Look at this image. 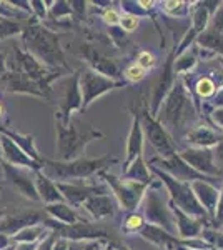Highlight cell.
<instances>
[{"label": "cell", "instance_id": "cell-13", "mask_svg": "<svg viewBox=\"0 0 223 250\" xmlns=\"http://www.w3.org/2000/svg\"><path fill=\"white\" fill-rule=\"evenodd\" d=\"M82 92H80L79 85V74H75L74 77L68 80L67 88H65V95L62 99L60 104V112L55 114V119L60 124L67 125L72 119V112L74 110H82Z\"/></svg>", "mask_w": 223, "mask_h": 250}, {"label": "cell", "instance_id": "cell-3", "mask_svg": "<svg viewBox=\"0 0 223 250\" xmlns=\"http://www.w3.org/2000/svg\"><path fill=\"white\" fill-rule=\"evenodd\" d=\"M23 43L32 57L50 67H65V55L59 43V35L42 25H28L22 30Z\"/></svg>", "mask_w": 223, "mask_h": 250}, {"label": "cell", "instance_id": "cell-37", "mask_svg": "<svg viewBox=\"0 0 223 250\" xmlns=\"http://www.w3.org/2000/svg\"><path fill=\"white\" fill-rule=\"evenodd\" d=\"M125 75H127V79L132 80V82H140V80L145 77V70L135 63V65L128 67L127 70H125Z\"/></svg>", "mask_w": 223, "mask_h": 250}, {"label": "cell", "instance_id": "cell-26", "mask_svg": "<svg viewBox=\"0 0 223 250\" xmlns=\"http://www.w3.org/2000/svg\"><path fill=\"white\" fill-rule=\"evenodd\" d=\"M37 220H40V215L35 212H27L15 217H7V219L0 220V232L7 233V235H14V233H19L23 229L34 225Z\"/></svg>", "mask_w": 223, "mask_h": 250}, {"label": "cell", "instance_id": "cell-51", "mask_svg": "<svg viewBox=\"0 0 223 250\" xmlns=\"http://www.w3.org/2000/svg\"><path fill=\"white\" fill-rule=\"evenodd\" d=\"M0 162H2V148H0Z\"/></svg>", "mask_w": 223, "mask_h": 250}, {"label": "cell", "instance_id": "cell-42", "mask_svg": "<svg viewBox=\"0 0 223 250\" xmlns=\"http://www.w3.org/2000/svg\"><path fill=\"white\" fill-rule=\"evenodd\" d=\"M54 240H55V233H50V235H48L35 250H52V247H54Z\"/></svg>", "mask_w": 223, "mask_h": 250}, {"label": "cell", "instance_id": "cell-18", "mask_svg": "<svg viewBox=\"0 0 223 250\" xmlns=\"http://www.w3.org/2000/svg\"><path fill=\"white\" fill-rule=\"evenodd\" d=\"M190 187H192L193 193H195L198 204L205 208L206 215H208L210 219H213L220 192H218L212 184L206 182V180H195V182H190Z\"/></svg>", "mask_w": 223, "mask_h": 250}, {"label": "cell", "instance_id": "cell-52", "mask_svg": "<svg viewBox=\"0 0 223 250\" xmlns=\"http://www.w3.org/2000/svg\"><path fill=\"white\" fill-rule=\"evenodd\" d=\"M182 250H186V249H182Z\"/></svg>", "mask_w": 223, "mask_h": 250}, {"label": "cell", "instance_id": "cell-30", "mask_svg": "<svg viewBox=\"0 0 223 250\" xmlns=\"http://www.w3.org/2000/svg\"><path fill=\"white\" fill-rule=\"evenodd\" d=\"M43 235V229L39 225H30V227L23 229L19 233H15V240L22 242V244H34L35 240Z\"/></svg>", "mask_w": 223, "mask_h": 250}, {"label": "cell", "instance_id": "cell-12", "mask_svg": "<svg viewBox=\"0 0 223 250\" xmlns=\"http://www.w3.org/2000/svg\"><path fill=\"white\" fill-rule=\"evenodd\" d=\"M185 164H188L195 172L202 173V175H218L220 168L217 167L213 159V152L208 148H186L182 154H178Z\"/></svg>", "mask_w": 223, "mask_h": 250}, {"label": "cell", "instance_id": "cell-17", "mask_svg": "<svg viewBox=\"0 0 223 250\" xmlns=\"http://www.w3.org/2000/svg\"><path fill=\"white\" fill-rule=\"evenodd\" d=\"M173 59H175V52H172L170 57L167 59V63H165V67H163V74H162V77L155 87V92H153V99H152L153 115H157L162 102L165 100V97L168 95V92L172 90L173 83H175V77H173Z\"/></svg>", "mask_w": 223, "mask_h": 250}, {"label": "cell", "instance_id": "cell-8", "mask_svg": "<svg viewBox=\"0 0 223 250\" xmlns=\"http://www.w3.org/2000/svg\"><path fill=\"white\" fill-rule=\"evenodd\" d=\"M100 177L105 179L108 182V185L112 187L115 197L119 199V202L123 205L127 210H135L137 205L140 204L142 197H143L145 190H147L148 185L139 184V182H132L127 179H117L113 175H108L105 172H100Z\"/></svg>", "mask_w": 223, "mask_h": 250}, {"label": "cell", "instance_id": "cell-7", "mask_svg": "<svg viewBox=\"0 0 223 250\" xmlns=\"http://www.w3.org/2000/svg\"><path fill=\"white\" fill-rule=\"evenodd\" d=\"M139 119H142L140 120L142 132L147 135L148 142L152 144V147L155 148L158 154L163 157V159H167V157L177 154V145L173 144L170 134L165 130L163 127H162L160 124L157 122L155 119H153L152 115L148 114L147 110L142 112Z\"/></svg>", "mask_w": 223, "mask_h": 250}, {"label": "cell", "instance_id": "cell-50", "mask_svg": "<svg viewBox=\"0 0 223 250\" xmlns=\"http://www.w3.org/2000/svg\"><path fill=\"white\" fill-rule=\"evenodd\" d=\"M3 115V108H2V105H0V117Z\"/></svg>", "mask_w": 223, "mask_h": 250}, {"label": "cell", "instance_id": "cell-44", "mask_svg": "<svg viewBox=\"0 0 223 250\" xmlns=\"http://www.w3.org/2000/svg\"><path fill=\"white\" fill-rule=\"evenodd\" d=\"M212 119H213V122L217 124V125H220V128H223V107L220 108H217V110L212 114Z\"/></svg>", "mask_w": 223, "mask_h": 250}, {"label": "cell", "instance_id": "cell-9", "mask_svg": "<svg viewBox=\"0 0 223 250\" xmlns=\"http://www.w3.org/2000/svg\"><path fill=\"white\" fill-rule=\"evenodd\" d=\"M79 85L80 92H82V107L85 108L87 105H90L97 97L113 90L120 83L113 82L108 77H103V75L97 74V72L88 68V70H82L79 74Z\"/></svg>", "mask_w": 223, "mask_h": 250}, {"label": "cell", "instance_id": "cell-41", "mask_svg": "<svg viewBox=\"0 0 223 250\" xmlns=\"http://www.w3.org/2000/svg\"><path fill=\"white\" fill-rule=\"evenodd\" d=\"M103 20L107 23H117V22H120V15H119V12L117 10H113V9H108V10H105V14H103Z\"/></svg>", "mask_w": 223, "mask_h": 250}, {"label": "cell", "instance_id": "cell-32", "mask_svg": "<svg viewBox=\"0 0 223 250\" xmlns=\"http://www.w3.org/2000/svg\"><path fill=\"white\" fill-rule=\"evenodd\" d=\"M22 32V27L17 22H12L9 19H0V39H7L12 35H17Z\"/></svg>", "mask_w": 223, "mask_h": 250}, {"label": "cell", "instance_id": "cell-48", "mask_svg": "<svg viewBox=\"0 0 223 250\" xmlns=\"http://www.w3.org/2000/svg\"><path fill=\"white\" fill-rule=\"evenodd\" d=\"M15 250H35V245L34 244H20Z\"/></svg>", "mask_w": 223, "mask_h": 250}, {"label": "cell", "instance_id": "cell-5", "mask_svg": "<svg viewBox=\"0 0 223 250\" xmlns=\"http://www.w3.org/2000/svg\"><path fill=\"white\" fill-rule=\"evenodd\" d=\"M153 172L160 177L162 182L167 185L170 197H172V200L177 204V208H180L182 212L188 213V215L195 217V219H200V220L208 217L205 208L198 204L195 193H193L192 187H190V182H180V180L173 179V177L167 175L165 172H162L160 168H153Z\"/></svg>", "mask_w": 223, "mask_h": 250}, {"label": "cell", "instance_id": "cell-35", "mask_svg": "<svg viewBox=\"0 0 223 250\" xmlns=\"http://www.w3.org/2000/svg\"><path fill=\"white\" fill-rule=\"evenodd\" d=\"M197 92H198V94H200L202 97L212 95L213 92H215V83H213L208 77L200 79V80H198V83H197Z\"/></svg>", "mask_w": 223, "mask_h": 250}, {"label": "cell", "instance_id": "cell-39", "mask_svg": "<svg viewBox=\"0 0 223 250\" xmlns=\"http://www.w3.org/2000/svg\"><path fill=\"white\" fill-rule=\"evenodd\" d=\"M137 65L142 67L143 70H147V68H152L155 65V60H153L152 55L148 54V52H142L139 55V62H137Z\"/></svg>", "mask_w": 223, "mask_h": 250}, {"label": "cell", "instance_id": "cell-33", "mask_svg": "<svg viewBox=\"0 0 223 250\" xmlns=\"http://www.w3.org/2000/svg\"><path fill=\"white\" fill-rule=\"evenodd\" d=\"M197 63V59L193 54H190V52H186L183 54L182 57H178V60L175 62V65H173V72H177V74H180V72H188L190 68Z\"/></svg>", "mask_w": 223, "mask_h": 250}, {"label": "cell", "instance_id": "cell-10", "mask_svg": "<svg viewBox=\"0 0 223 250\" xmlns=\"http://www.w3.org/2000/svg\"><path fill=\"white\" fill-rule=\"evenodd\" d=\"M50 227L55 229V237L60 235L65 240H85V239H103V237H108L107 229L102 227V225H92L88 222H79V224L74 225H57L52 220L47 222Z\"/></svg>", "mask_w": 223, "mask_h": 250}, {"label": "cell", "instance_id": "cell-46", "mask_svg": "<svg viewBox=\"0 0 223 250\" xmlns=\"http://www.w3.org/2000/svg\"><path fill=\"white\" fill-rule=\"evenodd\" d=\"M215 105H217L218 108L223 107V90L220 92V94L215 95Z\"/></svg>", "mask_w": 223, "mask_h": 250}, {"label": "cell", "instance_id": "cell-47", "mask_svg": "<svg viewBox=\"0 0 223 250\" xmlns=\"http://www.w3.org/2000/svg\"><path fill=\"white\" fill-rule=\"evenodd\" d=\"M3 68H5V55L0 54V79H2L3 74H5V72H3Z\"/></svg>", "mask_w": 223, "mask_h": 250}, {"label": "cell", "instance_id": "cell-14", "mask_svg": "<svg viewBox=\"0 0 223 250\" xmlns=\"http://www.w3.org/2000/svg\"><path fill=\"white\" fill-rule=\"evenodd\" d=\"M3 170H5L7 179L10 180V184L14 185L22 195H25L27 199H30V200L39 202L40 197L37 193V188H35V180L30 172L23 170V168H20V167H14V165H9V164H3Z\"/></svg>", "mask_w": 223, "mask_h": 250}, {"label": "cell", "instance_id": "cell-11", "mask_svg": "<svg viewBox=\"0 0 223 250\" xmlns=\"http://www.w3.org/2000/svg\"><path fill=\"white\" fill-rule=\"evenodd\" d=\"M153 162L160 165L162 172H165L167 175L173 177V179L180 180V182H195V180H206V182H208V177L195 172L177 154L170 155V157H167V159H155Z\"/></svg>", "mask_w": 223, "mask_h": 250}, {"label": "cell", "instance_id": "cell-19", "mask_svg": "<svg viewBox=\"0 0 223 250\" xmlns=\"http://www.w3.org/2000/svg\"><path fill=\"white\" fill-rule=\"evenodd\" d=\"M60 193L63 195L65 200H70V204L74 205H82L85 200H88L93 195H100V193H107L103 188L99 187H88V185H75V184H55Z\"/></svg>", "mask_w": 223, "mask_h": 250}, {"label": "cell", "instance_id": "cell-24", "mask_svg": "<svg viewBox=\"0 0 223 250\" xmlns=\"http://www.w3.org/2000/svg\"><path fill=\"white\" fill-rule=\"evenodd\" d=\"M143 150V132H142V125L139 115L133 117L132 122V130L128 134V142H127V157H125V168L130 165L137 157L142 155ZM123 168V170H125Z\"/></svg>", "mask_w": 223, "mask_h": 250}, {"label": "cell", "instance_id": "cell-20", "mask_svg": "<svg viewBox=\"0 0 223 250\" xmlns=\"http://www.w3.org/2000/svg\"><path fill=\"white\" fill-rule=\"evenodd\" d=\"M140 235L143 239H147L150 244L157 245L158 249H177V247H183V242H180L177 237L170 235L168 232H165L163 229L155 227V225H143L140 229Z\"/></svg>", "mask_w": 223, "mask_h": 250}, {"label": "cell", "instance_id": "cell-15", "mask_svg": "<svg viewBox=\"0 0 223 250\" xmlns=\"http://www.w3.org/2000/svg\"><path fill=\"white\" fill-rule=\"evenodd\" d=\"M0 148H2L3 159L7 160L5 164L14 165V167H20V168L25 167V168H35V170L40 168V164L32 160L14 140H10L9 137L3 134L0 135Z\"/></svg>", "mask_w": 223, "mask_h": 250}, {"label": "cell", "instance_id": "cell-31", "mask_svg": "<svg viewBox=\"0 0 223 250\" xmlns=\"http://www.w3.org/2000/svg\"><path fill=\"white\" fill-rule=\"evenodd\" d=\"M208 19H210L208 10L205 9L203 3H200V5L197 7V10H195V15H193V27H192V30L195 32V34H200V32H203L206 29V25H208Z\"/></svg>", "mask_w": 223, "mask_h": 250}, {"label": "cell", "instance_id": "cell-29", "mask_svg": "<svg viewBox=\"0 0 223 250\" xmlns=\"http://www.w3.org/2000/svg\"><path fill=\"white\" fill-rule=\"evenodd\" d=\"M197 42L205 48H212V50L218 52L223 55V35L218 30H208L205 34H200L197 39Z\"/></svg>", "mask_w": 223, "mask_h": 250}, {"label": "cell", "instance_id": "cell-45", "mask_svg": "<svg viewBox=\"0 0 223 250\" xmlns=\"http://www.w3.org/2000/svg\"><path fill=\"white\" fill-rule=\"evenodd\" d=\"M52 250H68V244L65 239H60L57 240L54 244V247H52Z\"/></svg>", "mask_w": 223, "mask_h": 250}, {"label": "cell", "instance_id": "cell-40", "mask_svg": "<svg viewBox=\"0 0 223 250\" xmlns=\"http://www.w3.org/2000/svg\"><path fill=\"white\" fill-rule=\"evenodd\" d=\"M120 23H122V29L123 30L132 32L137 29V25H139V19L133 17V15H125L123 19H120Z\"/></svg>", "mask_w": 223, "mask_h": 250}, {"label": "cell", "instance_id": "cell-43", "mask_svg": "<svg viewBox=\"0 0 223 250\" xmlns=\"http://www.w3.org/2000/svg\"><path fill=\"white\" fill-rule=\"evenodd\" d=\"M213 159H217V162L223 167V140L218 145H215V152H213Z\"/></svg>", "mask_w": 223, "mask_h": 250}, {"label": "cell", "instance_id": "cell-21", "mask_svg": "<svg viewBox=\"0 0 223 250\" xmlns=\"http://www.w3.org/2000/svg\"><path fill=\"white\" fill-rule=\"evenodd\" d=\"M173 217H175L177 222V235L183 237V239L193 240L195 237H198L203 230V224H202L200 219H195V217L188 215V213L182 212L180 208H172Z\"/></svg>", "mask_w": 223, "mask_h": 250}, {"label": "cell", "instance_id": "cell-16", "mask_svg": "<svg viewBox=\"0 0 223 250\" xmlns=\"http://www.w3.org/2000/svg\"><path fill=\"white\" fill-rule=\"evenodd\" d=\"M2 83L9 92H22V94H30L35 97H48V94L43 90L39 83L22 74V72H9L2 75Z\"/></svg>", "mask_w": 223, "mask_h": 250}, {"label": "cell", "instance_id": "cell-38", "mask_svg": "<svg viewBox=\"0 0 223 250\" xmlns=\"http://www.w3.org/2000/svg\"><path fill=\"white\" fill-rule=\"evenodd\" d=\"M142 227H143V219H142L140 215H135V213H133V215H130L127 220H125V229H127V230L133 232V230H139Z\"/></svg>", "mask_w": 223, "mask_h": 250}, {"label": "cell", "instance_id": "cell-53", "mask_svg": "<svg viewBox=\"0 0 223 250\" xmlns=\"http://www.w3.org/2000/svg\"><path fill=\"white\" fill-rule=\"evenodd\" d=\"M222 232H223V227H222Z\"/></svg>", "mask_w": 223, "mask_h": 250}, {"label": "cell", "instance_id": "cell-36", "mask_svg": "<svg viewBox=\"0 0 223 250\" xmlns=\"http://www.w3.org/2000/svg\"><path fill=\"white\" fill-rule=\"evenodd\" d=\"M212 220L217 229L223 227V190L220 192V197H218V204H217V208H215V215Z\"/></svg>", "mask_w": 223, "mask_h": 250}, {"label": "cell", "instance_id": "cell-23", "mask_svg": "<svg viewBox=\"0 0 223 250\" xmlns=\"http://www.w3.org/2000/svg\"><path fill=\"white\" fill-rule=\"evenodd\" d=\"M186 140H188V144L197 145V148H208L220 144L223 140V135L217 134L210 127L198 125V127H193L186 132Z\"/></svg>", "mask_w": 223, "mask_h": 250}, {"label": "cell", "instance_id": "cell-27", "mask_svg": "<svg viewBox=\"0 0 223 250\" xmlns=\"http://www.w3.org/2000/svg\"><path fill=\"white\" fill-rule=\"evenodd\" d=\"M45 210L48 215H52L54 219L63 222V225H74L79 222H85L80 219V215L77 213L70 205H67L65 202L62 204H48L45 207Z\"/></svg>", "mask_w": 223, "mask_h": 250}, {"label": "cell", "instance_id": "cell-22", "mask_svg": "<svg viewBox=\"0 0 223 250\" xmlns=\"http://www.w3.org/2000/svg\"><path fill=\"white\" fill-rule=\"evenodd\" d=\"M82 207H85V210L92 213L93 219L100 220L108 215H113V212H115V200L108 193H100V195H93L88 200H85Z\"/></svg>", "mask_w": 223, "mask_h": 250}, {"label": "cell", "instance_id": "cell-34", "mask_svg": "<svg viewBox=\"0 0 223 250\" xmlns=\"http://www.w3.org/2000/svg\"><path fill=\"white\" fill-rule=\"evenodd\" d=\"M202 237L208 242L212 247L223 250V232L218 230H202Z\"/></svg>", "mask_w": 223, "mask_h": 250}, {"label": "cell", "instance_id": "cell-1", "mask_svg": "<svg viewBox=\"0 0 223 250\" xmlns=\"http://www.w3.org/2000/svg\"><path fill=\"white\" fill-rule=\"evenodd\" d=\"M195 114L197 112L193 108V102L186 94L183 83L177 80L158 108L155 120L167 132L178 135L183 132V128L190 130V124L195 119Z\"/></svg>", "mask_w": 223, "mask_h": 250}, {"label": "cell", "instance_id": "cell-28", "mask_svg": "<svg viewBox=\"0 0 223 250\" xmlns=\"http://www.w3.org/2000/svg\"><path fill=\"white\" fill-rule=\"evenodd\" d=\"M123 179L132 180V182H139V184H150V172L147 168V165L143 162V157H137L133 162L128 165L127 168L123 170Z\"/></svg>", "mask_w": 223, "mask_h": 250}, {"label": "cell", "instance_id": "cell-25", "mask_svg": "<svg viewBox=\"0 0 223 250\" xmlns=\"http://www.w3.org/2000/svg\"><path fill=\"white\" fill-rule=\"evenodd\" d=\"M35 188H37L40 200H43L47 204H62L65 200L60 190L57 188V185L48 179L45 173L39 170L35 173Z\"/></svg>", "mask_w": 223, "mask_h": 250}, {"label": "cell", "instance_id": "cell-2", "mask_svg": "<svg viewBox=\"0 0 223 250\" xmlns=\"http://www.w3.org/2000/svg\"><path fill=\"white\" fill-rule=\"evenodd\" d=\"M57 125V152L60 162H72L80 159L87 145L95 139H102L103 134L90 125H83L79 120H72L67 125L60 124L55 119Z\"/></svg>", "mask_w": 223, "mask_h": 250}, {"label": "cell", "instance_id": "cell-6", "mask_svg": "<svg viewBox=\"0 0 223 250\" xmlns=\"http://www.w3.org/2000/svg\"><path fill=\"white\" fill-rule=\"evenodd\" d=\"M145 217L150 225L163 229L170 235L177 237V222L173 217L172 208L168 207L165 197L158 188H150L145 200Z\"/></svg>", "mask_w": 223, "mask_h": 250}, {"label": "cell", "instance_id": "cell-4", "mask_svg": "<svg viewBox=\"0 0 223 250\" xmlns=\"http://www.w3.org/2000/svg\"><path fill=\"white\" fill-rule=\"evenodd\" d=\"M117 159L110 154L99 157V159H77L72 162H60V160H42L43 170L45 175H52L59 180H67V179H85L90 177L93 173L105 172V168L110 167L112 164H115Z\"/></svg>", "mask_w": 223, "mask_h": 250}, {"label": "cell", "instance_id": "cell-49", "mask_svg": "<svg viewBox=\"0 0 223 250\" xmlns=\"http://www.w3.org/2000/svg\"><path fill=\"white\" fill-rule=\"evenodd\" d=\"M3 213H5V212H3L2 208H0V219H2V217H3Z\"/></svg>", "mask_w": 223, "mask_h": 250}]
</instances>
